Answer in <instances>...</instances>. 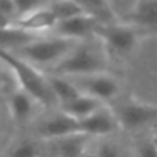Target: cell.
I'll list each match as a JSON object with an SVG mask.
<instances>
[{
  "instance_id": "44dd1931",
  "label": "cell",
  "mask_w": 157,
  "mask_h": 157,
  "mask_svg": "<svg viewBox=\"0 0 157 157\" xmlns=\"http://www.w3.org/2000/svg\"><path fill=\"white\" fill-rule=\"evenodd\" d=\"M17 6V11H18V17L25 15V14L30 13V11H35L37 8L46 7L44 3L46 0H14Z\"/></svg>"
},
{
  "instance_id": "30bf717a",
  "label": "cell",
  "mask_w": 157,
  "mask_h": 157,
  "mask_svg": "<svg viewBox=\"0 0 157 157\" xmlns=\"http://www.w3.org/2000/svg\"><path fill=\"white\" fill-rule=\"evenodd\" d=\"M98 24L99 22L95 18L87 15V14H81V15L73 17L71 19L59 21L55 26L54 32L55 36L81 41L83 39L88 37L90 35H95V28Z\"/></svg>"
},
{
  "instance_id": "9a60e30c",
  "label": "cell",
  "mask_w": 157,
  "mask_h": 157,
  "mask_svg": "<svg viewBox=\"0 0 157 157\" xmlns=\"http://www.w3.org/2000/svg\"><path fill=\"white\" fill-rule=\"evenodd\" d=\"M48 81H50V86H51L52 91H54V95L57 98L59 106L63 105V103L71 102L75 98L80 97L83 94L68 77L52 75V76H48Z\"/></svg>"
},
{
  "instance_id": "ba28073f",
  "label": "cell",
  "mask_w": 157,
  "mask_h": 157,
  "mask_svg": "<svg viewBox=\"0 0 157 157\" xmlns=\"http://www.w3.org/2000/svg\"><path fill=\"white\" fill-rule=\"evenodd\" d=\"M81 131L88 136H103L110 135L120 127V123L117 120L113 110L108 108H101L87 119L80 120Z\"/></svg>"
},
{
  "instance_id": "52a82bcc",
  "label": "cell",
  "mask_w": 157,
  "mask_h": 157,
  "mask_svg": "<svg viewBox=\"0 0 157 157\" xmlns=\"http://www.w3.org/2000/svg\"><path fill=\"white\" fill-rule=\"evenodd\" d=\"M39 134L44 139L57 141V139H62L66 136L83 134V131H81L80 120L75 119L63 112H59L41 123L39 127Z\"/></svg>"
},
{
  "instance_id": "7a4b0ae2",
  "label": "cell",
  "mask_w": 157,
  "mask_h": 157,
  "mask_svg": "<svg viewBox=\"0 0 157 157\" xmlns=\"http://www.w3.org/2000/svg\"><path fill=\"white\" fill-rule=\"evenodd\" d=\"M81 41L72 40V39L54 36V37L36 39L30 44L22 47L15 51V55L32 63L33 66H50L55 68L59 65L69 54L75 51V48ZM52 68V69H54Z\"/></svg>"
},
{
  "instance_id": "3957f363",
  "label": "cell",
  "mask_w": 157,
  "mask_h": 157,
  "mask_svg": "<svg viewBox=\"0 0 157 157\" xmlns=\"http://www.w3.org/2000/svg\"><path fill=\"white\" fill-rule=\"evenodd\" d=\"M105 61L94 46L80 43L72 54H69L59 65L54 68V75L65 77L87 76L103 73Z\"/></svg>"
},
{
  "instance_id": "5b68a950",
  "label": "cell",
  "mask_w": 157,
  "mask_h": 157,
  "mask_svg": "<svg viewBox=\"0 0 157 157\" xmlns=\"http://www.w3.org/2000/svg\"><path fill=\"white\" fill-rule=\"evenodd\" d=\"M120 127L125 130H139L157 121V106L128 101L114 109Z\"/></svg>"
},
{
  "instance_id": "7c38bea8",
  "label": "cell",
  "mask_w": 157,
  "mask_h": 157,
  "mask_svg": "<svg viewBox=\"0 0 157 157\" xmlns=\"http://www.w3.org/2000/svg\"><path fill=\"white\" fill-rule=\"evenodd\" d=\"M37 35L29 33L26 30L21 29V28L15 26V25H6L2 26V47L3 51H10L15 52L21 50L22 47L30 44L35 41Z\"/></svg>"
},
{
  "instance_id": "9c48e42d",
  "label": "cell",
  "mask_w": 157,
  "mask_h": 157,
  "mask_svg": "<svg viewBox=\"0 0 157 157\" xmlns=\"http://www.w3.org/2000/svg\"><path fill=\"white\" fill-rule=\"evenodd\" d=\"M57 24L58 19L55 14L52 13V10L48 6H46V7L37 8L35 11L25 14V15L18 17L10 25H15V26L21 28L26 32L37 35V33L47 32V30H54Z\"/></svg>"
},
{
  "instance_id": "ac0fdd59",
  "label": "cell",
  "mask_w": 157,
  "mask_h": 157,
  "mask_svg": "<svg viewBox=\"0 0 157 157\" xmlns=\"http://www.w3.org/2000/svg\"><path fill=\"white\" fill-rule=\"evenodd\" d=\"M48 7L55 14L58 22L86 14L76 0H54L51 4H48Z\"/></svg>"
},
{
  "instance_id": "6da1fadb",
  "label": "cell",
  "mask_w": 157,
  "mask_h": 157,
  "mask_svg": "<svg viewBox=\"0 0 157 157\" xmlns=\"http://www.w3.org/2000/svg\"><path fill=\"white\" fill-rule=\"evenodd\" d=\"M2 59L13 71L19 90L30 95L37 103L43 106H51L52 103L58 102L50 86L48 76H44L39 68L10 51H2Z\"/></svg>"
},
{
  "instance_id": "d6986e66",
  "label": "cell",
  "mask_w": 157,
  "mask_h": 157,
  "mask_svg": "<svg viewBox=\"0 0 157 157\" xmlns=\"http://www.w3.org/2000/svg\"><path fill=\"white\" fill-rule=\"evenodd\" d=\"M8 157H40V147L36 142L24 141L11 150Z\"/></svg>"
},
{
  "instance_id": "e0dca14e",
  "label": "cell",
  "mask_w": 157,
  "mask_h": 157,
  "mask_svg": "<svg viewBox=\"0 0 157 157\" xmlns=\"http://www.w3.org/2000/svg\"><path fill=\"white\" fill-rule=\"evenodd\" d=\"M88 135L78 134V135L66 136L55 141L57 153L61 157H81L86 153V142Z\"/></svg>"
},
{
  "instance_id": "277c9868",
  "label": "cell",
  "mask_w": 157,
  "mask_h": 157,
  "mask_svg": "<svg viewBox=\"0 0 157 157\" xmlns=\"http://www.w3.org/2000/svg\"><path fill=\"white\" fill-rule=\"evenodd\" d=\"M95 36L102 41L108 52L123 57L134 48L136 43V32L130 25L120 24H98L95 28Z\"/></svg>"
},
{
  "instance_id": "5bb4252c",
  "label": "cell",
  "mask_w": 157,
  "mask_h": 157,
  "mask_svg": "<svg viewBox=\"0 0 157 157\" xmlns=\"http://www.w3.org/2000/svg\"><path fill=\"white\" fill-rule=\"evenodd\" d=\"M131 19L138 26L157 30V0H141L131 13Z\"/></svg>"
},
{
  "instance_id": "7402d4cb",
  "label": "cell",
  "mask_w": 157,
  "mask_h": 157,
  "mask_svg": "<svg viewBox=\"0 0 157 157\" xmlns=\"http://www.w3.org/2000/svg\"><path fill=\"white\" fill-rule=\"evenodd\" d=\"M138 157H157V146L153 141V138L150 141L142 142L138 146Z\"/></svg>"
},
{
  "instance_id": "4fadbf2b",
  "label": "cell",
  "mask_w": 157,
  "mask_h": 157,
  "mask_svg": "<svg viewBox=\"0 0 157 157\" xmlns=\"http://www.w3.org/2000/svg\"><path fill=\"white\" fill-rule=\"evenodd\" d=\"M36 101L30 95H28L22 90H17L10 95L8 106H10V113L14 117V120L19 123H24L32 116L33 106Z\"/></svg>"
},
{
  "instance_id": "2e32d148",
  "label": "cell",
  "mask_w": 157,
  "mask_h": 157,
  "mask_svg": "<svg viewBox=\"0 0 157 157\" xmlns=\"http://www.w3.org/2000/svg\"><path fill=\"white\" fill-rule=\"evenodd\" d=\"M87 15L95 18L101 24H113V11L108 0H76Z\"/></svg>"
},
{
  "instance_id": "8fae6325",
  "label": "cell",
  "mask_w": 157,
  "mask_h": 157,
  "mask_svg": "<svg viewBox=\"0 0 157 157\" xmlns=\"http://www.w3.org/2000/svg\"><path fill=\"white\" fill-rule=\"evenodd\" d=\"M101 108H103L102 101L97 99L94 97H90V95L81 94L80 97L75 98L71 102L61 105V112L77 120H84L88 116H91L92 113H95L97 110H99Z\"/></svg>"
},
{
  "instance_id": "d4e9b609",
  "label": "cell",
  "mask_w": 157,
  "mask_h": 157,
  "mask_svg": "<svg viewBox=\"0 0 157 157\" xmlns=\"http://www.w3.org/2000/svg\"><path fill=\"white\" fill-rule=\"evenodd\" d=\"M153 141H155V144H156V146H157V135L153 136Z\"/></svg>"
},
{
  "instance_id": "cb8c5ba5",
  "label": "cell",
  "mask_w": 157,
  "mask_h": 157,
  "mask_svg": "<svg viewBox=\"0 0 157 157\" xmlns=\"http://www.w3.org/2000/svg\"><path fill=\"white\" fill-rule=\"evenodd\" d=\"M81 157H101V156L97 155V153H87V152H86Z\"/></svg>"
},
{
  "instance_id": "ffe728a7",
  "label": "cell",
  "mask_w": 157,
  "mask_h": 157,
  "mask_svg": "<svg viewBox=\"0 0 157 157\" xmlns=\"http://www.w3.org/2000/svg\"><path fill=\"white\" fill-rule=\"evenodd\" d=\"M0 13H2V26L10 25L18 18V11L14 0H0Z\"/></svg>"
},
{
  "instance_id": "8992f818",
  "label": "cell",
  "mask_w": 157,
  "mask_h": 157,
  "mask_svg": "<svg viewBox=\"0 0 157 157\" xmlns=\"http://www.w3.org/2000/svg\"><path fill=\"white\" fill-rule=\"evenodd\" d=\"M65 77V76H63ZM83 94L94 97L97 99L110 101L119 94V83L106 73H95L87 76L68 77Z\"/></svg>"
},
{
  "instance_id": "603a6c76",
  "label": "cell",
  "mask_w": 157,
  "mask_h": 157,
  "mask_svg": "<svg viewBox=\"0 0 157 157\" xmlns=\"http://www.w3.org/2000/svg\"><path fill=\"white\" fill-rule=\"evenodd\" d=\"M95 153L99 155L101 157H121L119 147L113 144H102L98 149V152Z\"/></svg>"
}]
</instances>
